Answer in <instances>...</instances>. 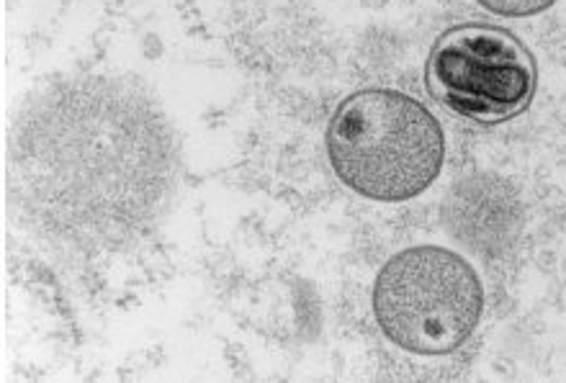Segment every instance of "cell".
<instances>
[{
	"mask_svg": "<svg viewBox=\"0 0 566 383\" xmlns=\"http://www.w3.org/2000/svg\"><path fill=\"white\" fill-rule=\"evenodd\" d=\"M484 288L467 257L438 245L391 255L374 284L384 338L412 355H451L482 322Z\"/></svg>",
	"mask_w": 566,
	"mask_h": 383,
	"instance_id": "2",
	"label": "cell"
},
{
	"mask_svg": "<svg viewBox=\"0 0 566 383\" xmlns=\"http://www.w3.org/2000/svg\"><path fill=\"white\" fill-rule=\"evenodd\" d=\"M327 158L353 193L402 203L438 181L446 135L418 98L391 88H366L335 108L327 127Z\"/></svg>",
	"mask_w": 566,
	"mask_h": 383,
	"instance_id": "1",
	"label": "cell"
},
{
	"mask_svg": "<svg viewBox=\"0 0 566 383\" xmlns=\"http://www.w3.org/2000/svg\"><path fill=\"white\" fill-rule=\"evenodd\" d=\"M428 93L448 111L497 127L528 111L538 67L528 46L490 23H461L443 31L424 62Z\"/></svg>",
	"mask_w": 566,
	"mask_h": 383,
	"instance_id": "3",
	"label": "cell"
},
{
	"mask_svg": "<svg viewBox=\"0 0 566 383\" xmlns=\"http://www.w3.org/2000/svg\"><path fill=\"white\" fill-rule=\"evenodd\" d=\"M479 6L494 15H505V19H528L552 8L556 0H476Z\"/></svg>",
	"mask_w": 566,
	"mask_h": 383,
	"instance_id": "4",
	"label": "cell"
}]
</instances>
